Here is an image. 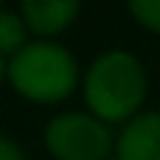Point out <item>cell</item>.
<instances>
[{
	"instance_id": "cell-1",
	"label": "cell",
	"mask_w": 160,
	"mask_h": 160,
	"mask_svg": "<svg viewBox=\"0 0 160 160\" xmlns=\"http://www.w3.org/2000/svg\"><path fill=\"white\" fill-rule=\"evenodd\" d=\"M84 98L93 110V118L101 124L127 121L146 98V73L141 62L127 51L98 56L84 79Z\"/></svg>"
},
{
	"instance_id": "cell-2",
	"label": "cell",
	"mask_w": 160,
	"mask_h": 160,
	"mask_svg": "<svg viewBox=\"0 0 160 160\" xmlns=\"http://www.w3.org/2000/svg\"><path fill=\"white\" fill-rule=\"evenodd\" d=\"M14 90L31 101L53 104L73 93L76 87V59L70 51L53 42H28L20 48L6 73Z\"/></svg>"
},
{
	"instance_id": "cell-3",
	"label": "cell",
	"mask_w": 160,
	"mask_h": 160,
	"mask_svg": "<svg viewBox=\"0 0 160 160\" xmlns=\"http://www.w3.org/2000/svg\"><path fill=\"white\" fill-rule=\"evenodd\" d=\"M45 143L56 160H104L112 152L110 129L84 112H68L48 124Z\"/></svg>"
},
{
	"instance_id": "cell-4",
	"label": "cell",
	"mask_w": 160,
	"mask_h": 160,
	"mask_svg": "<svg viewBox=\"0 0 160 160\" xmlns=\"http://www.w3.org/2000/svg\"><path fill=\"white\" fill-rule=\"evenodd\" d=\"M118 160H160V112H143L118 138Z\"/></svg>"
},
{
	"instance_id": "cell-5",
	"label": "cell",
	"mask_w": 160,
	"mask_h": 160,
	"mask_svg": "<svg viewBox=\"0 0 160 160\" xmlns=\"http://www.w3.org/2000/svg\"><path fill=\"white\" fill-rule=\"evenodd\" d=\"M82 8V0H22V20L39 37L65 31Z\"/></svg>"
},
{
	"instance_id": "cell-6",
	"label": "cell",
	"mask_w": 160,
	"mask_h": 160,
	"mask_svg": "<svg viewBox=\"0 0 160 160\" xmlns=\"http://www.w3.org/2000/svg\"><path fill=\"white\" fill-rule=\"evenodd\" d=\"M20 48H25V20L11 11H0V56H14Z\"/></svg>"
},
{
	"instance_id": "cell-7",
	"label": "cell",
	"mask_w": 160,
	"mask_h": 160,
	"mask_svg": "<svg viewBox=\"0 0 160 160\" xmlns=\"http://www.w3.org/2000/svg\"><path fill=\"white\" fill-rule=\"evenodd\" d=\"M135 20L160 34V0H127Z\"/></svg>"
},
{
	"instance_id": "cell-8",
	"label": "cell",
	"mask_w": 160,
	"mask_h": 160,
	"mask_svg": "<svg viewBox=\"0 0 160 160\" xmlns=\"http://www.w3.org/2000/svg\"><path fill=\"white\" fill-rule=\"evenodd\" d=\"M0 160H22V152H20L11 141L0 138Z\"/></svg>"
},
{
	"instance_id": "cell-9",
	"label": "cell",
	"mask_w": 160,
	"mask_h": 160,
	"mask_svg": "<svg viewBox=\"0 0 160 160\" xmlns=\"http://www.w3.org/2000/svg\"><path fill=\"white\" fill-rule=\"evenodd\" d=\"M6 73H8V65H6V62H3V56H0V82H3V76H6Z\"/></svg>"
},
{
	"instance_id": "cell-10",
	"label": "cell",
	"mask_w": 160,
	"mask_h": 160,
	"mask_svg": "<svg viewBox=\"0 0 160 160\" xmlns=\"http://www.w3.org/2000/svg\"><path fill=\"white\" fill-rule=\"evenodd\" d=\"M104 160H118V158H104Z\"/></svg>"
}]
</instances>
